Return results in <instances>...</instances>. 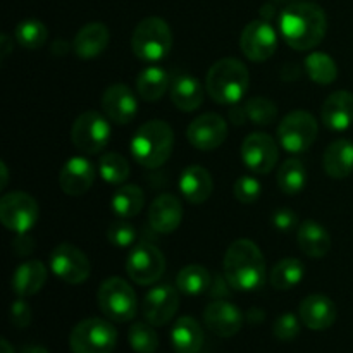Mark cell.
<instances>
[{
    "label": "cell",
    "mask_w": 353,
    "mask_h": 353,
    "mask_svg": "<svg viewBox=\"0 0 353 353\" xmlns=\"http://www.w3.org/2000/svg\"><path fill=\"white\" fill-rule=\"evenodd\" d=\"M0 169H2V183H0V188H6L7 179H9V172H7L6 162H0Z\"/></svg>",
    "instance_id": "50"
},
{
    "label": "cell",
    "mask_w": 353,
    "mask_h": 353,
    "mask_svg": "<svg viewBox=\"0 0 353 353\" xmlns=\"http://www.w3.org/2000/svg\"><path fill=\"white\" fill-rule=\"evenodd\" d=\"M0 353H14L12 347H10L7 340H2V343H0Z\"/></svg>",
    "instance_id": "51"
},
{
    "label": "cell",
    "mask_w": 353,
    "mask_h": 353,
    "mask_svg": "<svg viewBox=\"0 0 353 353\" xmlns=\"http://www.w3.org/2000/svg\"><path fill=\"white\" fill-rule=\"evenodd\" d=\"M128 340L137 353H154L159 348V336L150 323H134L130 327Z\"/></svg>",
    "instance_id": "38"
},
{
    "label": "cell",
    "mask_w": 353,
    "mask_h": 353,
    "mask_svg": "<svg viewBox=\"0 0 353 353\" xmlns=\"http://www.w3.org/2000/svg\"><path fill=\"white\" fill-rule=\"evenodd\" d=\"M323 165L330 178H348L353 171V141L345 138L333 141L324 152Z\"/></svg>",
    "instance_id": "26"
},
{
    "label": "cell",
    "mask_w": 353,
    "mask_h": 353,
    "mask_svg": "<svg viewBox=\"0 0 353 353\" xmlns=\"http://www.w3.org/2000/svg\"><path fill=\"white\" fill-rule=\"evenodd\" d=\"M14 38L17 43L28 50H37L47 41L48 30L43 23L37 19L21 21L14 30Z\"/></svg>",
    "instance_id": "36"
},
{
    "label": "cell",
    "mask_w": 353,
    "mask_h": 353,
    "mask_svg": "<svg viewBox=\"0 0 353 353\" xmlns=\"http://www.w3.org/2000/svg\"><path fill=\"white\" fill-rule=\"evenodd\" d=\"M274 2H279V3H281V2H290V0H274Z\"/></svg>",
    "instance_id": "52"
},
{
    "label": "cell",
    "mask_w": 353,
    "mask_h": 353,
    "mask_svg": "<svg viewBox=\"0 0 353 353\" xmlns=\"http://www.w3.org/2000/svg\"><path fill=\"white\" fill-rule=\"evenodd\" d=\"M250 86V72L238 59H221L210 65L207 72L205 88L210 99L223 105H234L240 102Z\"/></svg>",
    "instance_id": "3"
},
{
    "label": "cell",
    "mask_w": 353,
    "mask_h": 353,
    "mask_svg": "<svg viewBox=\"0 0 353 353\" xmlns=\"http://www.w3.org/2000/svg\"><path fill=\"white\" fill-rule=\"evenodd\" d=\"M228 137V124L219 114L207 112L190 123L186 130V138L190 143L202 152H210L219 148Z\"/></svg>",
    "instance_id": "16"
},
{
    "label": "cell",
    "mask_w": 353,
    "mask_h": 353,
    "mask_svg": "<svg viewBox=\"0 0 353 353\" xmlns=\"http://www.w3.org/2000/svg\"><path fill=\"white\" fill-rule=\"evenodd\" d=\"M245 110H247L248 121L257 124V126H269L278 117V107L272 100L265 99V97H252L245 103Z\"/></svg>",
    "instance_id": "39"
},
{
    "label": "cell",
    "mask_w": 353,
    "mask_h": 353,
    "mask_svg": "<svg viewBox=\"0 0 353 353\" xmlns=\"http://www.w3.org/2000/svg\"><path fill=\"white\" fill-rule=\"evenodd\" d=\"M179 309L178 288L171 285H159L145 295L141 303V314L152 326H164Z\"/></svg>",
    "instance_id": "15"
},
{
    "label": "cell",
    "mask_w": 353,
    "mask_h": 353,
    "mask_svg": "<svg viewBox=\"0 0 353 353\" xmlns=\"http://www.w3.org/2000/svg\"><path fill=\"white\" fill-rule=\"evenodd\" d=\"M0 43H2V59H3L10 52V38L7 37V34H2V38H0Z\"/></svg>",
    "instance_id": "49"
},
{
    "label": "cell",
    "mask_w": 353,
    "mask_h": 353,
    "mask_svg": "<svg viewBox=\"0 0 353 353\" xmlns=\"http://www.w3.org/2000/svg\"><path fill=\"white\" fill-rule=\"evenodd\" d=\"M47 283V269L40 261H26L14 271L12 290L17 296L37 295Z\"/></svg>",
    "instance_id": "27"
},
{
    "label": "cell",
    "mask_w": 353,
    "mask_h": 353,
    "mask_svg": "<svg viewBox=\"0 0 353 353\" xmlns=\"http://www.w3.org/2000/svg\"><path fill=\"white\" fill-rule=\"evenodd\" d=\"M240 47L245 57L254 62H264L274 55L278 48V34L269 21H252L241 31Z\"/></svg>",
    "instance_id": "13"
},
{
    "label": "cell",
    "mask_w": 353,
    "mask_h": 353,
    "mask_svg": "<svg viewBox=\"0 0 353 353\" xmlns=\"http://www.w3.org/2000/svg\"><path fill=\"white\" fill-rule=\"evenodd\" d=\"M324 126L333 131H345L353 124V95L347 90L331 93L321 109Z\"/></svg>",
    "instance_id": "22"
},
{
    "label": "cell",
    "mask_w": 353,
    "mask_h": 353,
    "mask_svg": "<svg viewBox=\"0 0 353 353\" xmlns=\"http://www.w3.org/2000/svg\"><path fill=\"white\" fill-rule=\"evenodd\" d=\"M262 193L261 181L254 176H240L233 185V195L240 203L257 202Z\"/></svg>",
    "instance_id": "41"
},
{
    "label": "cell",
    "mask_w": 353,
    "mask_h": 353,
    "mask_svg": "<svg viewBox=\"0 0 353 353\" xmlns=\"http://www.w3.org/2000/svg\"><path fill=\"white\" fill-rule=\"evenodd\" d=\"M95 165L85 157H71L62 165L59 185L69 196H81L92 188L95 181Z\"/></svg>",
    "instance_id": "19"
},
{
    "label": "cell",
    "mask_w": 353,
    "mask_h": 353,
    "mask_svg": "<svg viewBox=\"0 0 353 353\" xmlns=\"http://www.w3.org/2000/svg\"><path fill=\"white\" fill-rule=\"evenodd\" d=\"M174 147V133L171 126L161 119L147 121L138 128L131 140V154L134 161L147 169H157L168 162Z\"/></svg>",
    "instance_id": "4"
},
{
    "label": "cell",
    "mask_w": 353,
    "mask_h": 353,
    "mask_svg": "<svg viewBox=\"0 0 353 353\" xmlns=\"http://www.w3.org/2000/svg\"><path fill=\"white\" fill-rule=\"evenodd\" d=\"M203 330L193 317H179L171 330V343L176 353H199L203 347Z\"/></svg>",
    "instance_id": "28"
},
{
    "label": "cell",
    "mask_w": 353,
    "mask_h": 353,
    "mask_svg": "<svg viewBox=\"0 0 353 353\" xmlns=\"http://www.w3.org/2000/svg\"><path fill=\"white\" fill-rule=\"evenodd\" d=\"M107 238H109L114 247L128 248L137 241V230H134L133 224H130L121 217L119 221H114L110 224L109 231H107Z\"/></svg>",
    "instance_id": "40"
},
{
    "label": "cell",
    "mask_w": 353,
    "mask_h": 353,
    "mask_svg": "<svg viewBox=\"0 0 353 353\" xmlns=\"http://www.w3.org/2000/svg\"><path fill=\"white\" fill-rule=\"evenodd\" d=\"M40 207L37 200L24 192H10L0 200V221L7 230L24 234L37 224Z\"/></svg>",
    "instance_id": "10"
},
{
    "label": "cell",
    "mask_w": 353,
    "mask_h": 353,
    "mask_svg": "<svg viewBox=\"0 0 353 353\" xmlns=\"http://www.w3.org/2000/svg\"><path fill=\"white\" fill-rule=\"evenodd\" d=\"M319 126L316 117L307 110H293L278 126V138L281 147L290 154H302L316 141Z\"/></svg>",
    "instance_id": "9"
},
{
    "label": "cell",
    "mask_w": 353,
    "mask_h": 353,
    "mask_svg": "<svg viewBox=\"0 0 353 353\" xmlns=\"http://www.w3.org/2000/svg\"><path fill=\"white\" fill-rule=\"evenodd\" d=\"M271 10H274V6H272V3H268V6L262 7V9H261L262 19H265V21L271 19V17L274 16V12H271Z\"/></svg>",
    "instance_id": "48"
},
{
    "label": "cell",
    "mask_w": 353,
    "mask_h": 353,
    "mask_svg": "<svg viewBox=\"0 0 353 353\" xmlns=\"http://www.w3.org/2000/svg\"><path fill=\"white\" fill-rule=\"evenodd\" d=\"M203 323L207 330L221 338H231L243 327V314L233 303L216 299L203 310Z\"/></svg>",
    "instance_id": "17"
},
{
    "label": "cell",
    "mask_w": 353,
    "mask_h": 353,
    "mask_svg": "<svg viewBox=\"0 0 353 353\" xmlns=\"http://www.w3.org/2000/svg\"><path fill=\"white\" fill-rule=\"evenodd\" d=\"M278 157V145L268 133H252L241 143L243 164L255 174H269Z\"/></svg>",
    "instance_id": "14"
},
{
    "label": "cell",
    "mask_w": 353,
    "mask_h": 353,
    "mask_svg": "<svg viewBox=\"0 0 353 353\" xmlns=\"http://www.w3.org/2000/svg\"><path fill=\"white\" fill-rule=\"evenodd\" d=\"M296 214L290 209H279L276 210L274 216H272V224L278 228L279 231L286 233V231L293 230L296 226Z\"/></svg>",
    "instance_id": "44"
},
{
    "label": "cell",
    "mask_w": 353,
    "mask_h": 353,
    "mask_svg": "<svg viewBox=\"0 0 353 353\" xmlns=\"http://www.w3.org/2000/svg\"><path fill=\"white\" fill-rule=\"evenodd\" d=\"M274 336L281 341H292L300 333V321L295 314H281L274 323Z\"/></svg>",
    "instance_id": "42"
},
{
    "label": "cell",
    "mask_w": 353,
    "mask_h": 353,
    "mask_svg": "<svg viewBox=\"0 0 353 353\" xmlns=\"http://www.w3.org/2000/svg\"><path fill=\"white\" fill-rule=\"evenodd\" d=\"M276 179H278L279 190L285 195H296L305 188L307 169L299 159H288L281 164Z\"/></svg>",
    "instance_id": "34"
},
{
    "label": "cell",
    "mask_w": 353,
    "mask_h": 353,
    "mask_svg": "<svg viewBox=\"0 0 353 353\" xmlns=\"http://www.w3.org/2000/svg\"><path fill=\"white\" fill-rule=\"evenodd\" d=\"M21 353H48V350L45 347H40V345H28Z\"/></svg>",
    "instance_id": "47"
},
{
    "label": "cell",
    "mask_w": 353,
    "mask_h": 353,
    "mask_svg": "<svg viewBox=\"0 0 353 353\" xmlns=\"http://www.w3.org/2000/svg\"><path fill=\"white\" fill-rule=\"evenodd\" d=\"M110 124L107 116H102L97 110H86L81 116L76 117L71 128V141L79 152L88 155H95L102 152L109 145Z\"/></svg>",
    "instance_id": "8"
},
{
    "label": "cell",
    "mask_w": 353,
    "mask_h": 353,
    "mask_svg": "<svg viewBox=\"0 0 353 353\" xmlns=\"http://www.w3.org/2000/svg\"><path fill=\"white\" fill-rule=\"evenodd\" d=\"M279 30L293 50H312L326 37V12L316 3L293 2L281 12Z\"/></svg>",
    "instance_id": "1"
},
{
    "label": "cell",
    "mask_w": 353,
    "mask_h": 353,
    "mask_svg": "<svg viewBox=\"0 0 353 353\" xmlns=\"http://www.w3.org/2000/svg\"><path fill=\"white\" fill-rule=\"evenodd\" d=\"M230 117H231V121H233L234 124H243V121L248 119L247 110H245V105H238V103L231 105Z\"/></svg>",
    "instance_id": "45"
},
{
    "label": "cell",
    "mask_w": 353,
    "mask_h": 353,
    "mask_svg": "<svg viewBox=\"0 0 353 353\" xmlns=\"http://www.w3.org/2000/svg\"><path fill=\"white\" fill-rule=\"evenodd\" d=\"M148 219H150V226L157 233H174L183 219L181 203L171 193H162L152 202Z\"/></svg>",
    "instance_id": "21"
},
{
    "label": "cell",
    "mask_w": 353,
    "mask_h": 353,
    "mask_svg": "<svg viewBox=\"0 0 353 353\" xmlns=\"http://www.w3.org/2000/svg\"><path fill=\"white\" fill-rule=\"evenodd\" d=\"M145 205V193L140 186L137 185H124L117 188L112 193L110 199V207H112L114 214L123 219H130L140 214V210Z\"/></svg>",
    "instance_id": "31"
},
{
    "label": "cell",
    "mask_w": 353,
    "mask_h": 353,
    "mask_svg": "<svg viewBox=\"0 0 353 353\" xmlns=\"http://www.w3.org/2000/svg\"><path fill=\"white\" fill-rule=\"evenodd\" d=\"M299 316L309 330L326 331L336 321V305L326 295H309L300 303Z\"/></svg>",
    "instance_id": "20"
},
{
    "label": "cell",
    "mask_w": 353,
    "mask_h": 353,
    "mask_svg": "<svg viewBox=\"0 0 353 353\" xmlns=\"http://www.w3.org/2000/svg\"><path fill=\"white\" fill-rule=\"evenodd\" d=\"M179 190L193 205H200L212 195V176L202 165H188L179 176Z\"/></svg>",
    "instance_id": "24"
},
{
    "label": "cell",
    "mask_w": 353,
    "mask_h": 353,
    "mask_svg": "<svg viewBox=\"0 0 353 353\" xmlns=\"http://www.w3.org/2000/svg\"><path fill=\"white\" fill-rule=\"evenodd\" d=\"M52 52L55 55H64L65 52H69V43L65 40H55L52 43Z\"/></svg>",
    "instance_id": "46"
},
{
    "label": "cell",
    "mask_w": 353,
    "mask_h": 353,
    "mask_svg": "<svg viewBox=\"0 0 353 353\" xmlns=\"http://www.w3.org/2000/svg\"><path fill=\"white\" fill-rule=\"evenodd\" d=\"M50 269L68 285H81L90 278L92 264L85 252L72 243H61L52 250Z\"/></svg>",
    "instance_id": "11"
},
{
    "label": "cell",
    "mask_w": 353,
    "mask_h": 353,
    "mask_svg": "<svg viewBox=\"0 0 353 353\" xmlns=\"http://www.w3.org/2000/svg\"><path fill=\"white\" fill-rule=\"evenodd\" d=\"M117 345V331L109 321L90 317L72 327L69 347L72 353H112Z\"/></svg>",
    "instance_id": "6"
},
{
    "label": "cell",
    "mask_w": 353,
    "mask_h": 353,
    "mask_svg": "<svg viewBox=\"0 0 353 353\" xmlns=\"http://www.w3.org/2000/svg\"><path fill=\"white\" fill-rule=\"evenodd\" d=\"M164 271V255L150 243H138L126 259V272L137 285H152L162 278Z\"/></svg>",
    "instance_id": "12"
},
{
    "label": "cell",
    "mask_w": 353,
    "mask_h": 353,
    "mask_svg": "<svg viewBox=\"0 0 353 353\" xmlns=\"http://www.w3.org/2000/svg\"><path fill=\"white\" fill-rule=\"evenodd\" d=\"M99 174L102 179L110 185H121L130 176V164L123 155L110 152V154L102 155L99 162Z\"/></svg>",
    "instance_id": "37"
},
{
    "label": "cell",
    "mask_w": 353,
    "mask_h": 353,
    "mask_svg": "<svg viewBox=\"0 0 353 353\" xmlns=\"http://www.w3.org/2000/svg\"><path fill=\"white\" fill-rule=\"evenodd\" d=\"M299 247L307 257L323 259L331 250V236L323 224L316 221H303L296 233Z\"/></svg>",
    "instance_id": "25"
},
{
    "label": "cell",
    "mask_w": 353,
    "mask_h": 353,
    "mask_svg": "<svg viewBox=\"0 0 353 353\" xmlns=\"http://www.w3.org/2000/svg\"><path fill=\"white\" fill-rule=\"evenodd\" d=\"M131 48L138 59L145 62H159L172 48V31L161 17H145L134 28Z\"/></svg>",
    "instance_id": "5"
},
{
    "label": "cell",
    "mask_w": 353,
    "mask_h": 353,
    "mask_svg": "<svg viewBox=\"0 0 353 353\" xmlns=\"http://www.w3.org/2000/svg\"><path fill=\"white\" fill-rule=\"evenodd\" d=\"M224 278L236 292H254L265 278V262L261 248L252 240H236L224 254Z\"/></svg>",
    "instance_id": "2"
},
{
    "label": "cell",
    "mask_w": 353,
    "mask_h": 353,
    "mask_svg": "<svg viewBox=\"0 0 353 353\" xmlns=\"http://www.w3.org/2000/svg\"><path fill=\"white\" fill-rule=\"evenodd\" d=\"M10 323L17 330H23V327L30 326L31 323V307L21 296L10 305Z\"/></svg>",
    "instance_id": "43"
},
{
    "label": "cell",
    "mask_w": 353,
    "mask_h": 353,
    "mask_svg": "<svg viewBox=\"0 0 353 353\" xmlns=\"http://www.w3.org/2000/svg\"><path fill=\"white\" fill-rule=\"evenodd\" d=\"M97 300H99V307L103 316L114 323H128L137 316V293L131 288L130 283L121 278L105 279L100 285Z\"/></svg>",
    "instance_id": "7"
},
{
    "label": "cell",
    "mask_w": 353,
    "mask_h": 353,
    "mask_svg": "<svg viewBox=\"0 0 353 353\" xmlns=\"http://www.w3.org/2000/svg\"><path fill=\"white\" fill-rule=\"evenodd\" d=\"M305 72L317 85H331L338 76V68L334 59L324 52H312L305 59Z\"/></svg>",
    "instance_id": "35"
},
{
    "label": "cell",
    "mask_w": 353,
    "mask_h": 353,
    "mask_svg": "<svg viewBox=\"0 0 353 353\" xmlns=\"http://www.w3.org/2000/svg\"><path fill=\"white\" fill-rule=\"evenodd\" d=\"M210 285H212V279H210L209 271L199 264L186 265L176 276V286L185 295H202L209 292Z\"/></svg>",
    "instance_id": "33"
},
{
    "label": "cell",
    "mask_w": 353,
    "mask_h": 353,
    "mask_svg": "<svg viewBox=\"0 0 353 353\" xmlns=\"http://www.w3.org/2000/svg\"><path fill=\"white\" fill-rule=\"evenodd\" d=\"M303 276H305L303 262L296 257H286L272 268L271 285L272 288L285 292V290L295 288L302 281Z\"/></svg>",
    "instance_id": "32"
},
{
    "label": "cell",
    "mask_w": 353,
    "mask_h": 353,
    "mask_svg": "<svg viewBox=\"0 0 353 353\" xmlns=\"http://www.w3.org/2000/svg\"><path fill=\"white\" fill-rule=\"evenodd\" d=\"M205 97L202 83L193 76H178L171 85V100L183 112L199 109Z\"/></svg>",
    "instance_id": "29"
},
{
    "label": "cell",
    "mask_w": 353,
    "mask_h": 353,
    "mask_svg": "<svg viewBox=\"0 0 353 353\" xmlns=\"http://www.w3.org/2000/svg\"><path fill=\"white\" fill-rule=\"evenodd\" d=\"M110 41V31L103 23H88L72 40V52L79 59H95Z\"/></svg>",
    "instance_id": "23"
},
{
    "label": "cell",
    "mask_w": 353,
    "mask_h": 353,
    "mask_svg": "<svg viewBox=\"0 0 353 353\" xmlns=\"http://www.w3.org/2000/svg\"><path fill=\"white\" fill-rule=\"evenodd\" d=\"M169 88V74L159 65H148L138 74L137 92L145 102H157Z\"/></svg>",
    "instance_id": "30"
},
{
    "label": "cell",
    "mask_w": 353,
    "mask_h": 353,
    "mask_svg": "<svg viewBox=\"0 0 353 353\" xmlns=\"http://www.w3.org/2000/svg\"><path fill=\"white\" fill-rule=\"evenodd\" d=\"M102 109L112 123L130 124L138 114V100L126 85L116 83L103 92Z\"/></svg>",
    "instance_id": "18"
}]
</instances>
